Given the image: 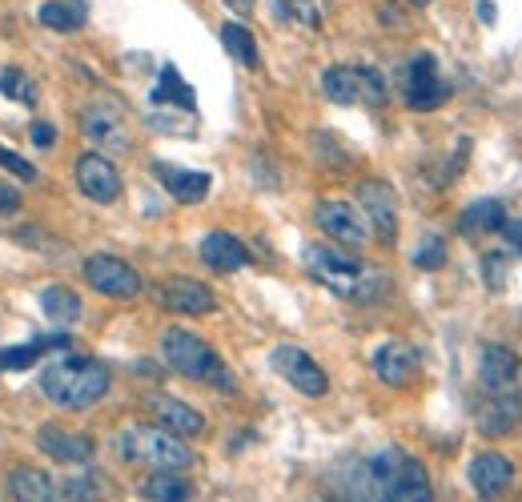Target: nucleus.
I'll use <instances>...</instances> for the list:
<instances>
[{"label":"nucleus","instance_id":"33","mask_svg":"<svg viewBox=\"0 0 522 502\" xmlns=\"http://www.w3.org/2000/svg\"><path fill=\"white\" fill-rule=\"evenodd\" d=\"M278 9H282L290 21H298L302 29H322V21H326L322 0H278Z\"/></svg>","mask_w":522,"mask_h":502},{"label":"nucleus","instance_id":"3","mask_svg":"<svg viewBox=\"0 0 522 502\" xmlns=\"http://www.w3.org/2000/svg\"><path fill=\"white\" fill-rule=\"evenodd\" d=\"M161 354H165L169 370H177V374L189 378V382H201V386L225 390V394L237 390V382H233L229 366L221 362V354H217L201 334H193V330L169 326V330L161 334Z\"/></svg>","mask_w":522,"mask_h":502},{"label":"nucleus","instance_id":"32","mask_svg":"<svg viewBox=\"0 0 522 502\" xmlns=\"http://www.w3.org/2000/svg\"><path fill=\"white\" fill-rule=\"evenodd\" d=\"M61 494H65V502H101L105 498V482H101L97 470H81V474H73L61 486Z\"/></svg>","mask_w":522,"mask_h":502},{"label":"nucleus","instance_id":"31","mask_svg":"<svg viewBox=\"0 0 522 502\" xmlns=\"http://www.w3.org/2000/svg\"><path fill=\"white\" fill-rule=\"evenodd\" d=\"M0 93L13 97V101H21V105H37V101H41L37 81H33L25 69H17V65H9L5 73H0Z\"/></svg>","mask_w":522,"mask_h":502},{"label":"nucleus","instance_id":"7","mask_svg":"<svg viewBox=\"0 0 522 502\" xmlns=\"http://www.w3.org/2000/svg\"><path fill=\"white\" fill-rule=\"evenodd\" d=\"M314 221L326 237H334L342 249H362L370 245V225L362 217V209L354 201H342V197H322L314 205Z\"/></svg>","mask_w":522,"mask_h":502},{"label":"nucleus","instance_id":"39","mask_svg":"<svg viewBox=\"0 0 522 502\" xmlns=\"http://www.w3.org/2000/svg\"><path fill=\"white\" fill-rule=\"evenodd\" d=\"M502 237L522 254V221H506V225H502Z\"/></svg>","mask_w":522,"mask_h":502},{"label":"nucleus","instance_id":"24","mask_svg":"<svg viewBox=\"0 0 522 502\" xmlns=\"http://www.w3.org/2000/svg\"><path fill=\"white\" fill-rule=\"evenodd\" d=\"M137 494H141L145 502H189V498H193V486H189V478L177 474V470H149V474L141 478Z\"/></svg>","mask_w":522,"mask_h":502},{"label":"nucleus","instance_id":"27","mask_svg":"<svg viewBox=\"0 0 522 502\" xmlns=\"http://www.w3.org/2000/svg\"><path fill=\"white\" fill-rule=\"evenodd\" d=\"M37 21L53 33H77L89 21V5L85 0H49V5H41Z\"/></svg>","mask_w":522,"mask_h":502},{"label":"nucleus","instance_id":"21","mask_svg":"<svg viewBox=\"0 0 522 502\" xmlns=\"http://www.w3.org/2000/svg\"><path fill=\"white\" fill-rule=\"evenodd\" d=\"M153 173H157V181L165 185V193L177 197L181 205L205 201V197H209V185H213L209 173H201V169H181V165H165V161H157Z\"/></svg>","mask_w":522,"mask_h":502},{"label":"nucleus","instance_id":"2","mask_svg":"<svg viewBox=\"0 0 522 502\" xmlns=\"http://www.w3.org/2000/svg\"><path fill=\"white\" fill-rule=\"evenodd\" d=\"M302 266H306V274H310L318 286H326L330 294H338V298H358V302L374 298V290H378L382 278H386V274L370 270L362 258H354L350 249H342V245H322V241H314V245L302 249Z\"/></svg>","mask_w":522,"mask_h":502},{"label":"nucleus","instance_id":"23","mask_svg":"<svg viewBox=\"0 0 522 502\" xmlns=\"http://www.w3.org/2000/svg\"><path fill=\"white\" fill-rule=\"evenodd\" d=\"M73 338L69 334H53V338H37V342H25V346H9V350H0V370H33L49 350H69Z\"/></svg>","mask_w":522,"mask_h":502},{"label":"nucleus","instance_id":"22","mask_svg":"<svg viewBox=\"0 0 522 502\" xmlns=\"http://www.w3.org/2000/svg\"><path fill=\"white\" fill-rule=\"evenodd\" d=\"M81 133L97 145V149H113V153H129V129H125V121L117 117V113H109V109H85L81 113Z\"/></svg>","mask_w":522,"mask_h":502},{"label":"nucleus","instance_id":"28","mask_svg":"<svg viewBox=\"0 0 522 502\" xmlns=\"http://www.w3.org/2000/svg\"><path fill=\"white\" fill-rule=\"evenodd\" d=\"M41 314L53 322V326H77L81 322V314H85V306H81V298L69 290V286H49V290H41Z\"/></svg>","mask_w":522,"mask_h":502},{"label":"nucleus","instance_id":"5","mask_svg":"<svg viewBox=\"0 0 522 502\" xmlns=\"http://www.w3.org/2000/svg\"><path fill=\"white\" fill-rule=\"evenodd\" d=\"M374 482L382 490L378 502H434L426 466L402 450H386L374 458Z\"/></svg>","mask_w":522,"mask_h":502},{"label":"nucleus","instance_id":"10","mask_svg":"<svg viewBox=\"0 0 522 502\" xmlns=\"http://www.w3.org/2000/svg\"><path fill=\"white\" fill-rule=\"evenodd\" d=\"M274 370L306 398H326L330 394V374L318 366V358H310L302 346H278L274 350Z\"/></svg>","mask_w":522,"mask_h":502},{"label":"nucleus","instance_id":"8","mask_svg":"<svg viewBox=\"0 0 522 502\" xmlns=\"http://www.w3.org/2000/svg\"><path fill=\"white\" fill-rule=\"evenodd\" d=\"M153 298H157V306L165 314H181V318H205V314L217 310L213 290L205 282H197V278H185V274H173V278L157 282Z\"/></svg>","mask_w":522,"mask_h":502},{"label":"nucleus","instance_id":"42","mask_svg":"<svg viewBox=\"0 0 522 502\" xmlns=\"http://www.w3.org/2000/svg\"><path fill=\"white\" fill-rule=\"evenodd\" d=\"M410 5H430V0H410Z\"/></svg>","mask_w":522,"mask_h":502},{"label":"nucleus","instance_id":"37","mask_svg":"<svg viewBox=\"0 0 522 502\" xmlns=\"http://www.w3.org/2000/svg\"><path fill=\"white\" fill-rule=\"evenodd\" d=\"M29 137H33V145H37V149H53V145H57V129H53L49 121H33Z\"/></svg>","mask_w":522,"mask_h":502},{"label":"nucleus","instance_id":"35","mask_svg":"<svg viewBox=\"0 0 522 502\" xmlns=\"http://www.w3.org/2000/svg\"><path fill=\"white\" fill-rule=\"evenodd\" d=\"M414 266H418V270H442V266H446V241H442V237H426V241L414 249Z\"/></svg>","mask_w":522,"mask_h":502},{"label":"nucleus","instance_id":"29","mask_svg":"<svg viewBox=\"0 0 522 502\" xmlns=\"http://www.w3.org/2000/svg\"><path fill=\"white\" fill-rule=\"evenodd\" d=\"M221 45H225V53H229L237 65L257 69V41H253V33H249L241 21H229V25L221 29Z\"/></svg>","mask_w":522,"mask_h":502},{"label":"nucleus","instance_id":"14","mask_svg":"<svg viewBox=\"0 0 522 502\" xmlns=\"http://www.w3.org/2000/svg\"><path fill=\"white\" fill-rule=\"evenodd\" d=\"M374 374H378V382L382 386H394V390H402V386H410L414 378H418V350L410 346V342H402V338H386L378 350H374Z\"/></svg>","mask_w":522,"mask_h":502},{"label":"nucleus","instance_id":"12","mask_svg":"<svg viewBox=\"0 0 522 502\" xmlns=\"http://www.w3.org/2000/svg\"><path fill=\"white\" fill-rule=\"evenodd\" d=\"M73 177H77V189L97 205H113L121 197V189H125L117 165L109 157H101V153H81L77 165H73Z\"/></svg>","mask_w":522,"mask_h":502},{"label":"nucleus","instance_id":"16","mask_svg":"<svg viewBox=\"0 0 522 502\" xmlns=\"http://www.w3.org/2000/svg\"><path fill=\"white\" fill-rule=\"evenodd\" d=\"M145 406H149L153 422H157L161 430L177 434V438H201V434L209 430L205 414H201V410H193V406H189V402H181V398H169V394H153V398H149Z\"/></svg>","mask_w":522,"mask_h":502},{"label":"nucleus","instance_id":"36","mask_svg":"<svg viewBox=\"0 0 522 502\" xmlns=\"http://www.w3.org/2000/svg\"><path fill=\"white\" fill-rule=\"evenodd\" d=\"M0 169H9L13 177H21L25 185H33V181H41V173H37V165L33 161H25L21 153H13V149H5L0 145Z\"/></svg>","mask_w":522,"mask_h":502},{"label":"nucleus","instance_id":"4","mask_svg":"<svg viewBox=\"0 0 522 502\" xmlns=\"http://www.w3.org/2000/svg\"><path fill=\"white\" fill-rule=\"evenodd\" d=\"M117 454L129 466H145V470H189L193 466V450L185 438L161 430L157 422H133L117 434Z\"/></svg>","mask_w":522,"mask_h":502},{"label":"nucleus","instance_id":"40","mask_svg":"<svg viewBox=\"0 0 522 502\" xmlns=\"http://www.w3.org/2000/svg\"><path fill=\"white\" fill-rule=\"evenodd\" d=\"M225 5L237 13V17H249L253 13V5H257V0H225Z\"/></svg>","mask_w":522,"mask_h":502},{"label":"nucleus","instance_id":"30","mask_svg":"<svg viewBox=\"0 0 522 502\" xmlns=\"http://www.w3.org/2000/svg\"><path fill=\"white\" fill-rule=\"evenodd\" d=\"M149 97H153V105H165V101H173V105H181V109H193V105H197L193 89L185 85V77H181L173 65L161 69V81H157V89H153Z\"/></svg>","mask_w":522,"mask_h":502},{"label":"nucleus","instance_id":"25","mask_svg":"<svg viewBox=\"0 0 522 502\" xmlns=\"http://www.w3.org/2000/svg\"><path fill=\"white\" fill-rule=\"evenodd\" d=\"M322 93L334 105H362V65H330L322 73Z\"/></svg>","mask_w":522,"mask_h":502},{"label":"nucleus","instance_id":"18","mask_svg":"<svg viewBox=\"0 0 522 502\" xmlns=\"http://www.w3.org/2000/svg\"><path fill=\"white\" fill-rule=\"evenodd\" d=\"M518 422H522V398H518L514 390L490 394L486 402L474 406V426H478V434H486V438H506Z\"/></svg>","mask_w":522,"mask_h":502},{"label":"nucleus","instance_id":"20","mask_svg":"<svg viewBox=\"0 0 522 502\" xmlns=\"http://www.w3.org/2000/svg\"><path fill=\"white\" fill-rule=\"evenodd\" d=\"M201 262L213 274H237L241 266H249V245L225 229H213L201 237Z\"/></svg>","mask_w":522,"mask_h":502},{"label":"nucleus","instance_id":"9","mask_svg":"<svg viewBox=\"0 0 522 502\" xmlns=\"http://www.w3.org/2000/svg\"><path fill=\"white\" fill-rule=\"evenodd\" d=\"M402 93H406V105L410 109H438L446 97H450V85L438 77V61L430 53H414L402 69Z\"/></svg>","mask_w":522,"mask_h":502},{"label":"nucleus","instance_id":"1","mask_svg":"<svg viewBox=\"0 0 522 502\" xmlns=\"http://www.w3.org/2000/svg\"><path fill=\"white\" fill-rule=\"evenodd\" d=\"M113 386V374L97 362V358H85V354H65L61 362H49L41 370V394L61 406V410H93Z\"/></svg>","mask_w":522,"mask_h":502},{"label":"nucleus","instance_id":"15","mask_svg":"<svg viewBox=\"0 0 522 502\" xmlns=\"http://www.w3.org/2000/svg\"><path fill=\"white\" fill-rule=\"evenodd\" d=\"M37 446H41L53 462H65V466H89L93 454H97V442H93L89 434L65 430V426H57V422H49V426L37 430Z\"/></svg>","mask_w":522,"mask_h":502},{"label":"nucleus","instance_id":"17","mask_svg":"<svg viewBox=\"0 0 522 502\" xmlns=\"http://www.w3.org/2000/svg\"><path fill=\"white\" fill-rule=\"evenodd\" d=\"M518 370H522V362H518V354L510 346H502V342H486L482 346V354H478V382H482L486 394L514 390Z\"/></svg>","mask_w":522,"mask_h":502},{"label":"nucleus","instance_id":"38","mask_svg":"<svg viewBox=\"0 0 522 502\" xmlns=\"http://www.w3.org/2000/svg\"><path fill=\"white\" fill-rule=\"evenodd\" d=\"M17 209H21V193H17L13 185L0 181V217H13Z\"/></svg>","mask_w":522,"mask_h":502},{"label":"nucleus","instance_id":"6","mask_svg":"<svg viewBox=\"0 0 522 502\" xmlns=\"http://www.w3.org/2000/svg\"><path fill=\"white\" fill-rule=\"evenodd\" d=\"M81 278H85V286H89L93 294L113 298V302L137 298V294L145 290V278H141L125 258H113V254H93V258H85Z\"/></svg>","mask_w":522,"mask_h":502},{"label":"nucleus","instance_id":"13","mask_svg":"<svg viewBox=\"0 0 522 502\" xmlns=\"http://www.w3.org/2000/svg\"><path fill=\"white\" fill-rule=\"evenodd\" d=\"M514 474H518L514 462L506 454H498V450H478L470 458V466H466V478H470V486H474V494L482 502H498L514 486Z\"/></svg>","mask_w":522,"mask_h":502},{"label":"nucleus","instance_id":"26","mask_svg":"<svg viewBox=\"0 0 522 502\" xmlns=\"http://www.w3.org/2000/svg\"><path fill=\"white\" fill-rule=\"evenodd\" d=\"M502 225H506V205L494 201V197H482V201L466 205L462 217H458V229L466 237H474V233H502Z\"/></svg>","mask_w":522,"mask_h":502},{"label":"nucleus","instance_id":"19","mask_svg":"<svg viewBox=\"0 0 522 502\" xmlns=\"http://www.w3.org/2000/svg\"><path fill=\"white\" fill-rule=\"evenodd\" d=\"M5 494H9V502H61V486L53 482V474L41 466H29V462L9 470Z\"/></svg>","mask_w":522,"mask_h":502},{"label":"nucleus","instance_id":"11","mask_svg":"<svg viewBox=\"0 0 522 502\" xmlns=\"http://www.w3.org/2000/svg\"><path fill=\"white\" fill-rule=\"evenodd\" d=\"M358 209H362L370 233L378 229V237L386 245H394V237H398V197H394V189L378 177H366L358 185Z\"/></svg>","mask_w":522,"mask_h":502},{"label":"nucleus","instance_id":"41","mask_svg":"<svg viewBox=\"0 0 522 502\" xmlns=\"http://www.w3.org/2000/svg\"><path fill=\"white\" fill-rule=\"evenodd\" d=\"M478 17H482L486 25H494V5H490V0H482V5H478Z\"/></svg>","mask_w":522,"mask_h":502},{"label":"nucleus","instance_id":"34","mask_svg":"<svg viewBox=\"0 0 522 502\" xmlns=\"http://www.w3.org/2000/svg\"><path fill=\"white\" fill-rule=\"evenodd\" d=\"M390 101V89H386V77L378 73V69H370V65H362V105H374V109H382Z\"/></svg>","mask_w":522,"mask_h":502}]
</instances>
